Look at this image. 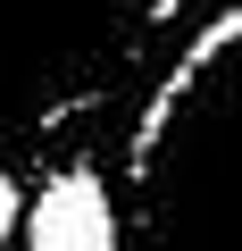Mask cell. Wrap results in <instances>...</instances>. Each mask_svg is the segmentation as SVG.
<instances>
[{
  "instance_id": "cell-1",
  "label": "cell",
  "mask_w": 242,
  "mask_h": 251,
  "mask_svg": "<svg viewBox=\"0 0 242 251\" xmlns=\"http://www.w3.org/2000/svg\"><path fill=\"white\" fill-rule=\"evenodd\" d=\"M126 251H242V0L217 9L134 109L117 159Z\"/></svg>"
},
{
  "instance_id": "cell-2",
  "label": "cell",
  "mask_w": 242,
  "mask_h": 251,
  "mask_svg": "<svg viewBox=\"0 0 242 251\" xmlns=\"http://www.w3.org/2000/svg\"><path fill=\"white\" fill-rule=\"evenodd\" d=\"M192 0H0V168H67L142 109Z\"/></svg>"
},
{
  "instance_id": "cell-3",
  "label": "cell",
  "mask_w": 242,
  "mask_h": 251,
  "mask_svg": "<svg viewBox=\"0 0 242 251\" xmlns=\"http://www.w3.org/2000/svg\"><path fill=\"white\" fill-rule=\"evenodd\" d=\"M25 251H126V226H117V193L92 159L50 168V184L25 201Z\"/></svg>"
},
{
  "instance_id": "cell-4",
  "label": "cell",
  "mask_w": 242,
  "mask_h": 251,
  "mask_svg": "<svg viewBox=\"0 0 242 251\" xmlns=\"http://www.w3.org/2000/svg\"><path fill=\"white\" fill-rule=\"evenodd\" d=\"M17 226H25V184H17V168H0V243Z\"/></svg>"
}]
</instances>
